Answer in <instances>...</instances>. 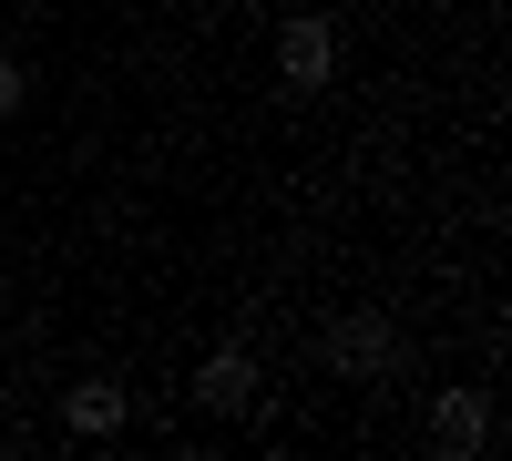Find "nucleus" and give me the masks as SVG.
<instances>
[{
    "mask_svg": "<svg viewBox=\"0 0 512 461\" xmlns=\"http://www.w3.org/2000/svg\"><path fill=\"white\" fill-rule=\"evenodd\" d=\"M390 359H400V328L379 318V308H349V318L328 328V369H338V380H379Z\"/></svg>",
    "mask_w": 512,
    "mask_h": 461,
    "instance_id": "f257e3e1",
    "label": "nucleus"
},
{
    "mask_svg": "<svg viewBox=\"0 0 512 461\" xmlns=\"http://www.w3.org/2000/svg\"><path fill=\"white\" fill-rule=\"evenodd\" d=\"M277 72H287V93H318V82L338 72V31H328L318 11H297V21L277 31Z\"/></svg>",
    "mask_w": 512,
    "mask_h": 461,
    "instance_id": "f03ea898",
    "label": "nucleus"
},
{
    "mask_svg": "<svg viewBox=\"0 0 512 461\" xmlns=\"http://www.w3.org/2000/svg\"><path fill=\"white\" fill-rule=\"evenodd\" d=\"M482 441H492V400H482V390H441V400H431V451H441V461H472Z\"/></svg>",
    "mask_w": 512,
    "mask_h": 461,
    "instance_id": "7ed1b4c3",
    "label": "nucleus"
},
{
    "mask_svg": "<svg viewBox=\"0 0 512 461\" xmlns=\"http://www.w3.org/2000/svg\"><path fill=\"white\" fill-rule=\"evenodd\" d=\"M195 400L216 410V421H236V410H256V359H246V349H216V359L195 369Z\"/></svg>",
    "mask_w": 512,
    "mask_h": 461,
    "instance_id": "20e7f679",
    "label": "nucleus"
},
{
    "mask_svg": "<svg viewBox=\"0 0 512 461\" xmlns=\"http://www.w3.org/2000/svg\"><path fill=\"white\" fill-rule=\"evenodd\" d=\"M62 421H72L82 441H103V431H123V390H113V380H82V390L62 400Z\"/></svg>",
    "mask_w": 512,
    "mask_h": 461,
    "instance_id": "39448f33",
    "label": "nucleus"
},
{
    "mask_svg": "<svg viewBox=\"0 0 512 461\" xmlns=\"http://www.w3.org/2000/svg\"><path fill=\"white\" fill-rule=\"evenodd\" d=\"M11 113H21V62L0 52V123H11Z\"/></svg>",
    "mask_w": 512,
    "mask_h": 461,
    "instance_id": "423d86ee",
    "label": "nucleus"
}]
</instances>
